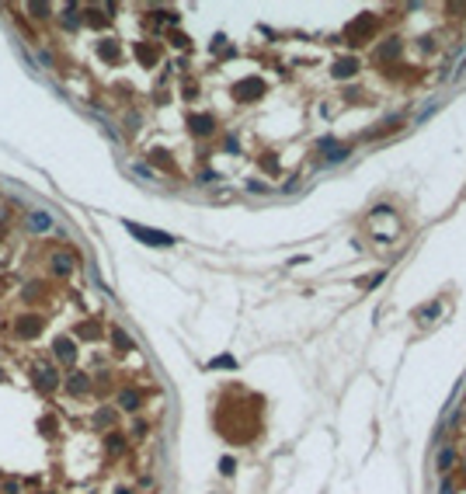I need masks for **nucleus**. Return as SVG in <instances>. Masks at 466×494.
I'll use <instances>...</instances> for the list:
<instances>
[{
  "label": "nucleus",
  "mask_w": 466,
  "mask_h": 494,
  "mask_svg": "<svg viewBox=\"0 0 466 494\" xmlns=\"http://www.w3.org/2000/svg\"><path fill=\"white\" fill-rule=\"evenodd\" d=\"M126 230H129L132 237H140L143 244H154V247H170V244H174V237H170V233H160V230L140 226V223H126Z\"/></svg>",
  "instance_id": "1"
},
{
  "label": "nucleus",
  "mask_w": 466,
  "mask_h": 494,
  "mask_svg": "<svg viewBox=\"0 0 466 494\" xmlns=\"http://www.w3.org/2000/svg\"><path fill=\"white\" fill-rule=\"evenodd\" d=\"M38 331H42V320H38V317H24V320L18 324V334H21V338H35Z\"/></svg>",
  "instance_id": "2"
},
{
  "label": "nucleus",
  "mask_w": 466,
  "mask_h": 494,
  "mask_svg": "<svg viewBox=\"0 0 466 494\" xmlns=\"http://www.w3.org/2000/svg\"><path fill=\"white\" fill-rule=\"evenodd\" d=\"M52 352H60V358H63V362H74V358H77V352H74V345H70L66 338H60V341L52 345Z\"/></svg>",
  "instance_id": "3"
},
{
  "label": "nucleus",
  "mask_w": 466,
  "mask_h": 494,
  "mask_svg": "<svg viewBox=\"0 0 466 494\" xmlns=\"http://www.w3.org/2000/svg\"><path fill=\"white\" fill-rule=\"evenodd\" d=\"M70 268H74V258H70V254H56V258H52V272H56V275H66Z\"/></svg>",
  "instance_id": "4"
},
{
  "label": "nucleus",
  "mask_w": 466,
  "mask_h": 494,
  "mask_svg": "<svg viewBox=\"0 0 466 494\" xmlns=\"http://www.w3.org/2000/svg\"><path fill=\"white\" fill-rule=\"evenodd\" d=\"M56 383H60V376L52 369H38V386L42 390H56Z\"/></svg>",
  "instance_id": "5"
},
{
  "label": "nucleus",
  "mask_w": 466,
  "mask_h": 494,
  "mask_svg": "<svg viewBox=\"0 0 466 494\" xmlns=\"http://www.w3.org/2000/svg\"><path fill=\"white\" fill-rule=\"evenodd\" d=\"M118 404H122L126 411H136V407H140V393H136V390H126V393L118 397Z\"/></svg>",
  "instance_id": "6"
},
{
  "label": "nucleus",
  "mask_w": 466,
  "mask_h": 494,
  "mask_svg": "<svg viewBox=\"0 0 466 494\" xmlns=\"http://www.w3.org/2000/svg\"><path fill=\"white\" fill-rule=\"evenodd\" d=\"M452 459H456V452H452V449H442V452H438V470H449Z\"/></svg>",
  "instance_id": "7"
},
{
  "label": "nucleus",
  "mask_w": 466,
  "mask_h": 494,
  "mask_svg": "<svg viewBox=\"0 0 466 494\" xmlns=\"http://www.w3.org/2000/svg\"><path fill=\"white\" fill-rule=\"evenodd\" d=\"M84 390H87V376H74V383H70V393H84Z\"/></svg>",
  "instance_id": "8"
},
{
  "label": "nucleus",
  "mask_w": 466,
  "mask_h": 494,
  "mask_svg": "<svg viewBox=\"0 0 466 494\" xmlns=\"http://www.w3.org/2000/svg\"><path fill=\"white\" fill-rule=\"evenodd\" d=\"M209 126H212L209 119H192V129H195V133H209Z\"/></svg>",
  "instance_id": "9"
},
{
  "label": "nucleus",
  "mask_w": 466,
  "mask_h": 494,
  "mask_svg": "<svg viewBox=\"0 0 466 494\" xmlns=\"http://www.w3.org/2000/svg\"><path fill=\"white\" fill-rule=\"evenodd\" d=\"M32 226H35V230H46V226H49V216L35 212V216H32Z\"/></svg>",
  "instance_id": "10"
}]
</instances>
